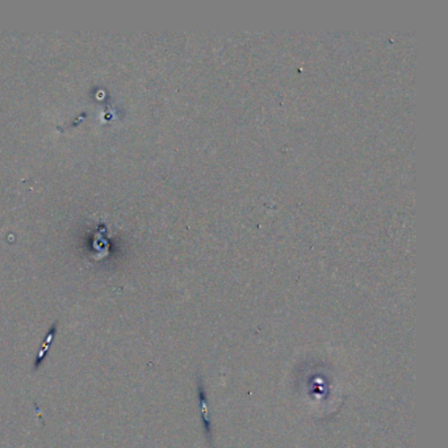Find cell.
Returning <instances> with one entry per match:
<instances>
[{
	"label": "cell",
	"instance_id": "cell-1",
	"mask_svg": "<svg viewBox=\"0 0 448 448\" xmlns=\"http://www.w3.org/2000/svg\"><path fill=\"white\" fill-rule=\"evenodd\" d=\"M199 393H200V403H201V406L205 409V392H204V388H203V385H200V388H199ZM203 418H204V427H205V430H207V435L210 436V419H208V413L207 412H204V416H203Z\"/></svg>",
	"mask_w": 448,
	"mask_h": 448
}]
</instances>
